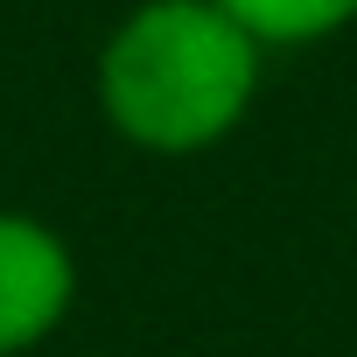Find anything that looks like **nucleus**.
<instances>
[{
  "mask_svg": "<svg viewBox=\"0 0 357 357\" xmlns=\"http://www.w3.org/2000/svg\"><path fill=\"white\" fill-rule=\"evenodd\" d=\"M266 84V50L218 0H133L105 29L91 91L98 119L154 161L225 147Z\"/></svg>",
  "mask_w": 357,
  "mask_h": 357,
  "instance_id": "1",
  "label": "nucleus"
},
{
  "mask_svg": "<svg viewBox=\"0 0 357 357\" xmlns=\"http://www.w3.org/2000/svg\"><path fill=\"white\" fill-rule=\"evenodd\" d=\"M77 308V252L70 238L36 218L0 204V357H29L50 343Z\"/></svg>",
  "mask_w": 357,
  "mask_h": 357,
  "instance_id": "2",
  "label": "nucleus"
},
{
  "mask_svg": "<svg viewBox=\"0 0 357 357\" xmlns=\"http://www.w3.org/2000/svg\"><path fill=\"white\" fill-rule=\"evenodd\" d=\"M218 8L266 50H315V43H336L343 29H357V0H218Z\"/></svg>",
  "mask_w": 357,
  "mask_h": 357,
  "instance_id": "3",
  "label": "nucleus"
}]
</instances>
